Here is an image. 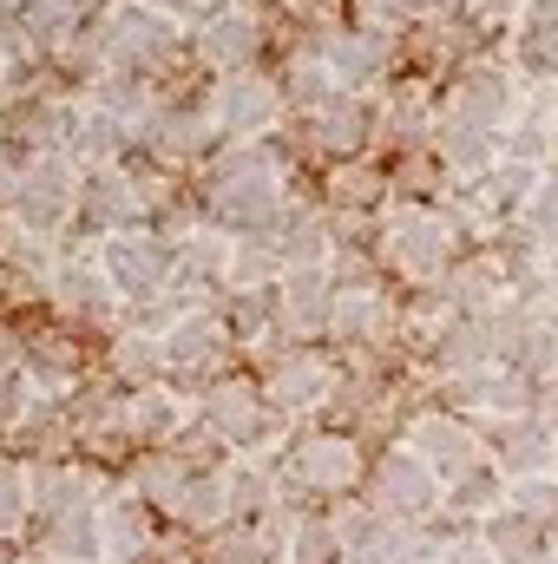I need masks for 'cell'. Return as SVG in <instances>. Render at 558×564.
<instances>
[{
  "mask_svg": "<svg viewBox=\"0 0 558 564\" xmlns=\"http://www.w3.org/2000/svg\"><path fill=\"white\" fill-rule=\"evenodd\" d=\"M264 394L277 401L282 414H302V408H329V394L342 388V375L315 355V348H289V355H277L264 375Z\"/></svg>",
  "mask_w": 558,
  "mask_h": 564,
  "instance_id": "cell-17",
  "label": "cell"
},
{
  "mask_svg": "<svg viewBox=\"0 0 558 564\" xmlns=\"http://www.w3.org/2000/svg\"><path fill=\"white\" fill-rule=\"evenodd\" d=\"M13 26H20V40H26L40 59H53L66 40H79V33L93 26V0H33Z\"/></svg>",
  "mask_w": 558,
  "mask_h": 564,
  "instance_id": "cell-26",
  "label": "cell"
},
{
  "mask_svg": "<svg viewBox=\"0 0 558 564\" xmlns=\"http://www.w3.org/2000/svg\"><path fill=\"white\" fill-rule=\"evenodd\" d=\"M519 230H526V243L558 250V171H546V177L533 184V197L519 204Z\"/></svg>",
  "mask_w": 558,
  "mask_h": 564,
  "instance_id": "cell-32",
  "label": "cell"
},
{
  "mask_svg": "<svg viewBox=\"0 0 558 564\" xmlns=\"http://www.w3.org/2000/svg\"><path fill=\"white\" fill-rule=\"evenodd\" d=\"M197 421L211 426V440H224V446H237V453H264V446H277L282 440V421H289V414L264 394V381L224 375V381L204 388Z\"/></svg>",
  "mask_w": 558,
  "mask_h": 564,
  "instance_id": "cell-4",
  "label": "cell"
},
{
  "mask_svg": "<svg viewBox=\"0 0 558 564\" xmlns=\"http://www.w3.org/2000/svg\"><path fill=\"white\" fill-rule=\"evenodd\" d=\"M440 499H447V486H440V473L420 459V453H382L375 466H368V506H382L388 519H408V525H420V519H433L440 512Z\"/></svg>",
  "mask_w": 558,
  "mask_h": 564,
  "instance_id": "cell-10",
  "label": "cell"
},
{
  "mask_svg": "<svg viewBox=\"0 0 558 564\" xmlns=\"http://www.w3.org/2000/svg\"><path fill=\"white\" fill-rule=\"evenodd\" d=\"M132 144H139V132H132L126 119H112V112H99V106L86 99L79 119L66 126V144H60V151H66L79 171H106V164H119Z\"/></svg>",
  "mask_w": 558,
  "mask_h": 564,
  "instance_id": "cell-21",
  "label": "cell"
},
{
  "mask_svg": "<svg viewBox=\"0 0 558 564\" xmlns=\"http://www.w3.org/2000/svg\"><path fill=\"white\" fill-rule=\"evenodd\" d=\"M506 506H513V512H526V519H539V525L552 532V525H558V479H552V473L506 479Z\"/></svg>",
  "mask_w": 558,
  "mask_h": 564,
  "instance_id": "cell-35",
  "label": "cell"
},
{
  "mask_svg": "<svg viewBox=\"0 0 558 564\" xmlns=\"http://www.w3.org/2000/svg\"><path fill=\"white\" fill-rule=\"evenodd\" d=\"M408 453H420V459L440 473V486H447L453 473H466L473 459H486V453H480V433H473V421L440 414V408H427V414H415V421H408Z\"/></svg>",
  "mask_w": 558,
  "mask_h": 564,
  "instance_id": "cell-19",
  "label": "cell"
},
{
  "mask_svg": "<svg viewBox=\"0 0 558 564\" xmlns=\"http://www.w3.org/2000/svg\"><path fill=\"white\" fill-rule=\"evenodd\" d=\"M362 479V446L348 433H309L289 446V486L309 499H342Z\"/></svg>",
  "mask_w": 558,
  "mask_h": 564,
  "instance_id": "cell-11",
  "label": "cell"
},
{
  "mask_svg": "<svg viewBox=\"0 0 558 564\" xmlns=\"http://www.w3.org/2000/svg\"><path fill=\"white\" fill-rule=\"evenodd\" d=\"M33 525V545L46 558H73V564H106V519L99 506H66V512H40L26 519Z\"/></svg>",
  "mask_w": 558,
  "mask_h": 564,
  "instance_id": "cell-20",
  "label": "cell"
},
{
  "mask_svg": "<svg viewBox=\"0 0 558 564\" xmlns=\"http://www.w3.org/2000/svg\"><path fill=\"white\" fill-rule=\"evenodd\" d=\"M33 564H73V558H46V552H40V558H33Z\"/></svg>",
  "mask_w": 558,
  "mask_h": 564,
  "instance_id": "cell-44",
  "label": "cell"
},
{
  "mask_svg": "<svg viewBox=\"0 0 558 564\" xmlns=\"http://www.w3.org/2000/svg\"><path fill=\"white\" fill-rule=\"evenodd\" d=\"M466 7H473L480 20H513V13H519L526 0H466Z\"/></svg>",
  "mask_w": 558,
  "mask_h": 564,
  "instance_id": "cell-40",
  "label": "cell"
},
{
  "mask_svg": "<svg viewBox=\"0 0 558 564\" xmlns=\"http://www.w3.org/2000/svg\"><path fill=\"white\" fill-rule=\"evenodd\" d=\"M158 210V191L132 177L126 164H106V171H86L79 177V230L93 237H112V230H144Z\"/></svg>",
  "mask_w": 558,
  "mask_h": 564,
  "instance_id": "cell-9",
  "label": "cell"
},
{
  "mask_svg": "<svg viewBox=\"0 0 558 564\" xmlns=\"http://www.w3.org/2000/svg\"><path fill=\"white\" fill-rule=\"evenodd\" d=\"M480 545H486L500 564H533L539 552H552L546 525H539V519H526V512H513V506L486 512V525H480Z\"/></svg>",
  "mask_w": 558,
  "mask_h": 564,
  "instance_id": "cell-28",
  "label": "cell"
},
{
  "mask_svg": "<svg viewBox=\"0 0 558 564\" xmlns=\"http://www.w3.org/2000/svg\"><path fill=\"white\" fill-rule=\"evenodd\" d=\"M0 564H13V552H7V545H0Z\"/></svg>",
  "mask_w": 558,
  "mask_h": 564,
  "instance_id": "cell-45",
  "label": "cell"
},
{
  "mask_svg": "<svg viewBox=\"0 0 558 564\" xmlns=\"http://www.w3.org/2000/svg\"><path fill=\"white\" fill-rule=\"evenodd\" d=\"M375 112L362 106V93H342V99H329V106H315V112H302V139L315 144V151H335V158H348V151H362L368 144V126Z\"/></svg>",
  "mask_w": 558,
  "mask_h": 564,
  "instance_id": "cell-25",
  "label": "cell"
},
{
  "mask_svg": "<svg viewBox=\"0 0 558 564\" xmlns=\"http://www.w3.org/2000/svg\"><path fill=\"white\" fill-rule=\"evenodd\" d=\"M440 119L500 139V126L519 119V73H506V66H493V59L453 66V86H447V99H440Z\"/></svg>",
  "mask_w": 558,
  "mask_h": 564,
  "instance_id": "cell-7",
  "label": "cell"
},
{
  "mask_svg": "<svg viewBox=\"0 0 558 564\" xmlns=\"http://www.w3.org/2000/svg\"><path fill=\"white\" fill-rule=\"evenodd\" d=\"M224 139L217 132V119H211V106H158L151 112V126L139 132L144 158L151 164H164V171H191L197 158H211V144Z\"/></svg>",
  "mask_w": 558,
  "mask_h": 564,
  "instance_id": "cell-13",
  "label": "cell"
},
{
  "mask_svg": "<svg viewBox=\"0 0 558 564\" xmlns=\"http://www.w3.org/2000/svg\"><path fill=\"white\" fill-rule=\"evenodd\" d=\"M26 525V473L13 459H0V545Z\"/></svg>",
  "mask_w": 558,
  "mask_h": 564,
  "instance_id": "cell-37",
  "label": "cell"
},
{
  "mask_svg": "<svg viewBox=\"0 0 558 564\" xmlns=\"http://www.w3.org/2000/svg\"><path fill=\"white\" fill-rule=\"evenodd\" d=\"M315 53L335 66V79H342L348 93H362V86H375L382 73H395V59H401V33L355 20V26H335V33H322V46H315Z\"/></svg>",
  "mask_w": 558,
  "mask_h": 564,
  "instance_id": "cell-12",
  "label": "cell"
},
{
  "mask_svg": "<svg viewBox=\"0 0 558 564\" xmlns=\"http://www.w3.org/2000/svg\"><path fill=\"white\" fill-rule=\"evenodd\" d=\"M230 322H224V308H178L171 322H164V335H158V348H164V368H197V375H211L224 355H230Z\"/></svg>",
  "mask_w": 558,
  "mask_h": 564,
  "instance_id": "cell-15",
  "label": "cell"
},
{
  "mask_svg": "<svg viewBox=\"0 0 558 564\" xmlns=\"http://www.w3.org/2000/svg\"><path fill=\"white\" fill-rule=\"evenodd\" d=\"M257 53H264V13L257 7H217L191 33V59L211 73H244Z\"/></svg>",
  "mask_w": 558,
  "mask_h": 564,
  "instance_id": "cell-14",
  "label": "cell"
},
{
  "mask_svg": "<svg viewBox=\"0 0 558 564\" xmlns=\"http://www.w3.org/2000/svg\"><path fill=\"white\" fill-rule=\"evenodd\" d=\"M342 558V539L329 519H296L289 539H282V564H335Z\"/></svg>",
  "mask_w": 558,
  "mask_h": 564,
  "instance_id": "cell-34",
  "label": "cell"
},
{
  "mask_svg": "<svg viewBox=\"0 0 558 564\" xmlns=\"http://www.w3.org/2000/svg\"><path fill=\"white\" fill-rule=\"evenodd\" d=\"M546 539H552V552H558V525H552V532H546Z\"/></svg>",
  "mask_w": 558,
  "mask_h": 564,
  "instance_id": "cell-46",
  "label": "cell"
},
{
  "mask_svg": "<svg viewBox=\"0 0 558 564\" xmlns=\"http://www.w3.org/2000/svg\"><path fill=\"white\" fill-rule=\"evenodd\" d=\"M119 421H126V440H139V446H171L178 433H184V401L171 394V388H158V381H144V388H126V401H119Z\"/></svg>",
  "mask_w": 558,
  "mask_h": 564,
  "instance_id": "cell-23",
  "label": "cell"
},
{
  "mask_svg": "<svg viewBox=\"0 0 558 564\" xmlns=\"http://www.w3.org/2000/svg\"><path fill=\"white\" fill-rule=\"evenodd\" d=\"M224 486H230V512H237V519H270V512L282 506L277 499L282 479L270 473V466H230Z\"/></svg>",
  "mask_w": 558,
  "mask_h": 564,
  "instance_id": "cell-31",
  "label": "cell"
},
{
  "mask_svg": "<svg viewBox=\"0 0 558 564\" xmlns=\"http://www.w3.org/2000/svg\"><path fill=\"white\" fill-rule=\"evenodd\" d=\"M144 7H158V13H191L197 0H144Z\"/></svg>",
  "mask_w": 558,
  "mask_h": 564,
  "instance_id": "cell-41",
  "label": "cell"
},
{
  "mask_svg": "<svg viewBox=\"0 0 558 564\" xmlns=\"http://www.w3.org/2000/svg\"><path fill=\"white\" fill-rule=\"evenodd\" d=\"M453 250H460L453 217H440V210H427V204H401V210H388V224H382V263L408 282L447 276V270H453Z\"/></svg>",
  "mask_w": 558,
  "mask_h": 564,
  "instance_id": "cell-5",
  "label": "cell"
},
{
  "mask_svg": "<svg viewBox=\"0 0 558 564\" xmlns=\"http://www.w3.org/2000/svg\"><path fill=\"white\" fill-rule=\"evenodd\" d=\"M500 282H506V263L500 257H466V263H453L447 276H440V289H447V302L460 308V315H486L493 302H500Z\"/></svg>",
  "mask_w": 558,
  "mask_h": 564,
  "instance_id": "cell-29",
  "label": "cell"
},
{
  "mask_svg": "<svg viewBox=\"0 0 558 564\" xmlns=\"http://www.w3.org/2000/svg\"><path fill=\"white\" fill-rule=\"evenodd\" d=\"M158 368H164V348L158 341H144L139 328L112 335V375H119V388H144Z\"/></svg>",
  "mask_w": 558,
  "mask_h": 564,
  "instance_id": "cell-33",
  "label": "cell"
},
{
  "mask_svg": "<svg viewBox=\"0 0 558 564\" xmlns=\"http://www.w3.org/2000/svg\"><path fill=\"white\" fill-rule=\"evenodd\" d=\"M99 270L119 289V302H158L171 289V270H178V237H158L151 224L144 230H112L99 237Z\"/></svg>",
  "mask_w": 558,
  "mask_h": 564,
  "instance_id": "cell-6",
  "label": "cell"
},
{
  "mask_svg": "<svg viewBox=\"0 0 558 564\" xmlns=\"http://www.w3.org/2000/svg\"><path fill=\"white\" fill-rule=\"evenodd\" d=\"M533 322L558 328V276H519V295H513Z\"/></svg>",
  "mask_w": 558,
  "mask_h": 564,
  "instance_id": "cell-38",
  "label": "cell"
},
{
  "mask_svg": "<svg viewBox=\"0 0 558 564\" xmlns=\"http://www.w3.org/2000/svg\"><path fill=\"white\" fill-rule=\"evenodd\" d=\"M171 519H178L184 532H217V525H230L237 512H230V486H224V473L197 466V473L178 486V499H171Z\"/></svg>",
  "mask_w": 558,
  "mask_h": 564,
  "instance_id": "cell-27",
  "label": "cell"
},
{
  "mask_svg": "<svg viewBox=\"0 0 558 564\" xmlns=\"http://www.w3.org/2000/svg\"><path fill=\"white\" fill-rule=\"evenodd\" d=\"M533 564H558V552H539V558H533Z\"/></svg>",
  "mask_w": 558,
  "mask_h": 564,
  "instance_id": "cell-43",
  "label": "cell"
},
{
  "mask_svg": "<svg viewBox=\"0 0 558 564\" xmlns=\"http://www.w3.org/2000/svg\"><path fill=\"white\" fill-rule=\"evenodd\" d=\"M519 33H552L558 40V0H526L519 7Z\"/></svg>",
  "mask_w": 558,
  "mask_h": 564,
  "instance_id": "cell-39",
  "label": "cell"
},
{
  "mask_svg": "<svg viewBox=\"0 0 558 564\" xmlns=\"http://www.w3.org/2000/svg\"><path fill=\"white\" fill-rule=\"evenodd\" d=\"M79 177H86V171H79L60 144L26 151V158H20V177H13L7 210H13L26 230H40V237H66V230L79 224Z\"/></svg>",
  "mask_w": 558,
  "mask_h": 564,
  "instance_id": "cell-3",
  "label": "cell"
},
{
  "mask_svg": "<svg viewBox=\"0 0 558 564\" xmlns=\"http://www.w3.org/2000/svg\"><path fill=\"white\" fill-rule=\"evenodd\" d=\"M552 433L533 408L526 414H506V421H493V459H500V473L506 479H526V473H546V459H552Z\"/></svg>",
  "mask_w": 558,
  "mask_h": 564,
  "instance_id": "cell-24",
  "label": "cell"
},
{
  "mask_svg": "<svg viewBox=\"0 0 558 564\" xmlns=\"http://www.w3.org/2000/svg\"><path fill=\"white\" fill-rule=\"evenodd\" d=\"M282 112H289L282 79L257 73V66L224 73V79H217V93H211V119H217V132H224V139H237V144L270 139V132L282 126Z\"/></svg>",
  "mask_w": 558,
  "mask_h": 564,
  "instance_id": "cell-8",
  "label": "cell"
},
{
  "mask_svg": "<svg viewBox=\"0 0 558 564\" xmlns=\"http://www.w3.org/2000/svg\"><path fill=\"white\" fill-rule=\"evenodd\" d=\"M440 506H453L460 519H486V512H500V506H506V473H500V459H473L466 473H453Z\"/></svg>",
  "mask_w": 558,
  "mask_h": 564,
  "instance_id": "cell-30",
  "label": "cell"
},
{
  "mask_svg": "<svg viewBox=\"0 0 558 564\" xmlns=\"http://www.w3.org/2000/svg\"><path fill=\"white\" fill-rule=\"evenodd\" d=\"M93 46H99V66H106V73H144V79H158L164 59L191 53V40L178 33V13H158V7H144V0L106 7L99 26H93Z\"/></svg>",
  "mask_w": 558,
  "mask_h": 564,
  "instance_id": "cell-2",
  "label": "cell"
},
{
  "mask_svg": "<svg viewBox=\"0 0 558 564\" xmlns=\"http://www.w3.org/2000/svg\"><path fill=\"white\" fill-rule=\"evenodd\" d=\"M546 473H552V479H558V433H552V459H546Z\"/></svg>",
  "mask_w": 558,
  "mask_h": 564,
  "instance_id": "cell-42",
  "label": "cell"
},
{
  "mask_svg": "<svg viewBox=\"0 0 558 564\" xmlns=\"http://www.w3.org/2000/svg\"><path fill=\"white\" fill-rule=\"evenodd\" d=\"M40 295H46L66 322H112V308H119V289L106 282L99 257H60L53 276L40 282Z\"/></svg>",
  "mask_w": 558,
  "mask_h": 564,
  "instance_id": "cell-16",
  "label": "cell"
},
{
  "mask_svg": "<svg viewBox=\"0 0 558 564\" xmlns=\"http://www.w3.org/2000/svg\"><path fill=\"white\" fill-rule=\"evenodd\" d=\"M335 322V276L329 270H282L277 276V335H329Z\"/></svg>",
  "mask_w": 558,
  "mask_h": 564,
  "instance_id": "cell-18",
  "label": "cell"
},
{
  "mask_svg": "<svg viewBox=\"0 0 558 564\" xmlns=\"http://www.w3.org/2000/svg\"><path fill=\"white\" fill-rule=\"evenodd\" d=\"M204 210L224 224V237H264L282 210V158L270 144H230L224 158L204 164V184H197Z\"/></svg>",
  "mask_w": 558,
  "mask_h": 564,
  "instance_id": "cell-1",
  "label": "cell"
},
{
  "mask_svg": "<svg viewBox=\"0 0 558 564\" xmlns=\"http://www.w3.org/2000/svg\"><path fill=\"white\" fill-rule=\"evenodd\" d=\"M329 197H335V204H355V210H375V204L388 197V184H382V171H368V164H342L335 184H329Z\"/></svg>",
  "mask_w": 558,
  "mask_h": 564,
  "instance_id": "cell-36",
  "label": "cell"
},
{
  "mask_svg": "<svg viewBox=\"0 0 558 564\" xmlns=\"http://www.w3.org/2000/svg\"><path fill=\"white\" fill-rule=\"evenodd\" d=\"M395 328H401V308L368 282V289H335V322H329V335H342V341H355V348H382V341H395Z\"/></svg>",
  "mask_w": 558,
  "mask_h": 564,
  "instance_id": "cell-22",
  "label": "cell"
}]
</instances>
